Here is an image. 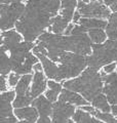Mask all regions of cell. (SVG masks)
<instances>
[{
    "instance_id": "6da1fadb",
    "label": "cell",
    "mask_w": 117,
    "mask_h": 123,
    "mask_svg": "<svg viewBox=\"0 0 117 123\" xmlns=\"http://www.w3.org/2000/svg\"><path fill=\"white\" fill-rule=\"evenodd\" d=\"M62 0H28L22 18L17 22V31L27 41H34L50 26V21L61 8Z\"/></svg>"
},
{
    "instance_id": "7a4b0ae2",
    "label": "cell",
    "mask_w": 117,
    "mask_h": 123,
    "mask_svg": "<svg viewBox=\"0 0 117 123\" xmlns=\"http://www.w3.org/2000/svg\"><path fill=\"white\" fill-rule=\"evenodd\" d=\"M38 38L45 45L48 57L54 63H58V60L64 51L88 55H91L92 49V41L88 35V32L83 34H70L65 36L62 34L43 32Z\"/></svg>"
},
{
    "instance_id": "3957f363",
    "label": "cell",
    "mask_w": 117,
    "mask_h": 123,
    "mask_svg": "<svg viewBox=\"0 0 117 123\" xmlns=\"http://www.w3.org/2000/svg\"><path fill=\"white\" fill-rule=\"evenodd\" d=\"M63 86L82 94L85 99L91 102L103 91L104 81L102 74L98 72V69L88 67L83 71L80 77L65 81Z\"/></svg>"
},
{
    "instance_id": "277c9868",
    "label": "cell",
    "mask_w": 117,
    "mask_h": 123,
    "mask_svg": "<svg viewBox=\"0 0 117 123\" xmlns=\"http://www.w3.org/2000/svg\"><path fill=\"white\" fill-rule=\"evenodd\" d=\"M58 63H61L60 72L57 81L63 79H70L78 76L87 66V55H79L75 52L64 51L61 55Z\"/></svg>"
},
{
    "instance_id": "5b68a950",
    "label": "cell",
    "mask_w": 117,
    "mask_h": 123,
    "mask_svg": "<svg viewBox=\"0 0 117 123\" xmlns=\"http://www.w3.org/2000/svg\"><path fill=\"white\" fill-rule=\"evenodd\" d=\"M92 53L87 55V65L100 70L109 63L117 62L116 40L109 39L104 43H92Z\"/></svg>"
},
{
    "instance_id": "8992f818",
    "label": "cell",
    "mask_w": 117,
    "mask_h": 123,
    "mask_svg": "<svg viewBox=\"0 0 117 123\" xmlns=\"http://www.w3.org/2000/svg\"><path fill=\"white\" fill-rule=\"evenodd\" d=\"M26 9V5L22 2H11V4H1V30L6 31L15 26L17 22L22 18Z\"/></svg>"
},
{
    "instance_id": "52a82bcc",
    "label": "cell",
    "mask_w": 117,
    "mask_h": 123,
    "mask_svg": "<svg viewBox=\"0 0 117 123\" xmlns=\"http://www.w3.org/2000/svg\"><path fill=\"white\" fill-rule=\"evenodd\" d=\"M77 8L81 15L85 18H98L106 20L111 15L110 9L107 8V5H105L99 0H93L88 3L79 1L77 4Z\"/></svg>"
},
{
    "instance_id": "ba28073f",
    "label": "cell",
    "mask_w": 117,
    "mask_h": 123,
    "mask_svg": "<svg viewBox=\"0 0 117 123\" xmlns=\"http://www.w3.org/2000/svg\"><path fill=\"white\" fill-rule=\"evenodd\" d=\"M15 91H3L1 94V109H0V122L1 123H13L18 121V117L13 114L11 102L14 99Z\"/></svg>"
},
{
    "instance_id": "9c48e42d",
    "label": "cell",
    "mask_w": 117,
    "mask_h": 123,
    "mask_svg": "<svg viewBox=\"0 0 117 123\" xmlns=\"http://www.w3.org/2000/svg\"><path fill=\"white\" fill-rule=\"evenodd\" d=\"M33 41H24L20 42V43L14 46V47L9 51L10 52V61H11V67L13 71H14L19 66L24 63L25 60L27 59L29 52L31 49L34 48Z\"/></svg>"
},
{
    "instance_id": "30bf717a",
    "label": "cell",
    "mask_w": 117,
    "mask_h": 123,
    "mask_svg": "<svg viewBox=\"0 0 117 123\" xmlns=\"http://www.w3.org/2000/svg\"><path fill=\"white\" fill-rule=\"evenodd\" d=\"M75 111V105L58 99V102L54 103L52 106V120L53 122H68L69 118L73 117Z\"/></svg>"
},
{
    "instance_id": "8fae6325",
    "label": "cell",
    "mask_w": 117,
    "mask_h": 123,
    "mask_svg": "<svg viewBox=\"0 0 117 123\" xmlns=\"http://www.w3.org/2000/svg\"><path fill=\"white\" fill-rule=\"evenodd\" d=\"M101 74L104 81L103 92L106 94L109 103L115 105L117 104V73L113 72L107 75V73L103 70Z\"/></svg>"
},
{
    "instance_id": "7c38bea8",
    "label": "cell",
    "mask_w": 117,
    "mask_h": 123,
    "mask_svg": "<svg viewBox=\"0 0 117 123\" xmlns=\"http://www.w3.org/2000/svg\"><path fill=\"white\" fill-rule=\"evenodd\" d=\"M52 102H50L49 99L45 97V95H39V97L35 98L32 102V106H34L36 109L38 110L40 118L38 122H50L49 115L52 114Z\"/></svg>"
},
{
    "instance_id": "4fadbf2b",
    "label": "cell",
    "mask_w": 117,
    "mask_h": 123,
    "mask_svg": "<svg viewBox=\"0 0 117 123\" xmlns=\"http://www.w3.org/2000/svg\"><path fill=\"white\" fill-rule=\"evenodd\" d=\"M20 42H22V36L15 30L9 29L3 31L1 34V48L10 51L14 46H17Z\"/></svg>"
},
{
    "instance_id": "5bb4252c",
    "label": "cell",
    "mask_w": 117,
    "mask_h": 123,
    "mask_svg": "<svg viewBox=\"0 0 117 123\" xmlns=\"http://www.w3.org/2000/svg\"><path fill=\"white\" fill-rule=\"evenodd\" d=\"M40 60L42 66H43V70L45 72V75L48 77L49 79H58V72H60V67L57 66L54 64V62L52 60H50L49 57H47L46 53L43 52H36L35 53Z\"/></svg>"
},
{
    "instance_id": "9a60e30c",
    "label": "cell",
    "mask_w": 117,
    "mask_h": 123,
    "mask_svg": "<svg viewBox=\"0 0 117 123\" xmlns=\"http://www.w3.org/2000/svg\"><path fill=\"white\" fill-rule=\"evenodd\" d=\"M46 84H47V81H46L45 76L42 73V71H35L33 75L32 87H31V91H30L33 98L39 97L42 92L45 91Z\"/></svg>"
},
{
    "instance_id": "2e32d148",
    "label": "cell",
    "mask_w": 117,
    "mask_h": 123,
    "mask_svg": "<svg viewBox=\"0 0 117 123\" xmlns=\"http://www.w3.org/2000/svg\"><path fill=\"white\" fill-rule=\"evenodd\" d=\"M58 99L62 102H67V103H71L73 105L76 106H84L87 105L88 101L82 98L81 95H79L76 91L70 90L68 88L62 89L61 94L58 95Z\"/></svg>"
},
{
    "instance_id": "e0dca14e",
    "label": "cell",
    "mask_w": 117,
    "mask_h": 123,
    "mask_svg": "<svg viewBox=\"0 0 117 123\" xmlns=\"http://www.w3.org/2000/svg\"><path fill=\"white\" fill-rule=\"evenodd\" d=\"M38 110L33 107H23V108H15L14 115L20 120H25L23 122H35L38 119Z\"/></svg>"
},
{
    "instance_id": "ac0fdd59",
    "label": "cell",
    "mask_w": 117,
    "mask_h": 123,
    "mask_svg": "<svg viewBox=\"0 0 117 123\" xmlns=\"http://www.w3.org/2000/svg\"><path fill=\"white\" fill-rule=\"evenodd\" d=\"M80 25H82L86 29H95V28H101L104 29L107 27L108 23L104 18H80Z\"/></svg>"
},
{
    "instance_id": "d6986e66",
    "label": "cell",
    "mask_w": 117,
    "mask_h": 123,
    "mask_svg": "<svg viewBox=\"0 0 117 123\" xmlns=\"http://www.w3.org/2000/svg\"><path fill=\"white\" fill-rule=\"evenodd\" d=\"M69 20L66 18L65 17H63L62 14L60 15H56L52 18L50 21V25L52 27V31L53 33H57V34H63L65 32L67 26L69 25Z\"/></svg>"
},
{
    "instance_id": "ffe728a7",
    "label": "cell",
    "mask_w": 117,
    "mask_h": 123,
    "mask_svg": "<svg viewBox=\"0 0 117 123\" xmlns=\"http://www.w3.org/2000/svg\"><path fill=\"white\" fill-rule=\"evenodd\" d=\"M77 0H62V5H61V14L68 18L69 21L73 20L74 15V9L77 7Z\"/></svg>"
},
{
    "instance_id": "44dd1931",
    "label": "cell",
    "mask_w": 117,
    "mask_h": 123,
    "mask_svg": "<svg viewBox=\"0 0 117 123\" xmlns=\"http://www.w3.org/2000/svg\"><path fill=\"white\" fill-rule=\"evenodd\" d=\"M33 79V75L31 74H24L23 77H21L19 83L15 87V92L17 94H29V86L31 83V80Z\"/></svg>"
},
{
    "instance_id": "7402d4cb",
    "label": "cell",
    "mask_w": 117,
    "mask_h": 123,
    "mask_svg": "<svg viewBox=\"0 0 117 123\" xmlns=\"http://www.w3.org/2000/svg\"><path fill=\"white\" fill-rule=\"evenodd\" d=\"M91 113L86 112V111H84L83 109H77L75 111V113L73 115V121L74 122H86V123H100V119L99 120H97V117L96 118H92L91 116Z\"/></svg>"
},
{
    "instance_id": "603a6c76",
    "label": "cell",
    "mask_w": 117,
    "mask_h": 123,
    "mask_svg": "<svg viewBox=\"0 0 117 123\" xmlns=\"http://www.w3.org/2000/svg\"><path fill=\"white\" fill-rule=\"evenodd\" d=\"M91 102H92L93 107L101 110L102 112H108L109 113L111 111V107H110V105H109L110 103H109L108 98H107L105 93H102V92H101V93L98 94Z\"/></svg>"
},
{
    "instance_id": "cb8c5ba5",
    "label": "cell",
    "mask_w": 117,
    "mask_h": 123,
    "mask_svg": "<svg viewBox=\"0 0 117 123\" xmlns=\"http://www.w3.org/2000/svg\"><path fill=\"white\" fill-rule=\"evenodd\" d=\"M106 33L109 39H117V11L109 17V21L106 27Z\"/></svg>"
},
{
    "instance_id": "d4e9b609",
    "label": "cell",
    "mask_w": 117,
    "mask_h": 123,
    "mask_svg": "<svg viewBox=\"0 0 117 123\" xmlns=\"http://www.w3.org/2000/svg\"><path fill=\"white\" fill-rule=\"evenodd\" d=\"M88 35L91 37L92 43H103L106 40L107 33L104 32L101 28H95L88 30Z\"/></svg>"
},
{
    "instance_id": "484cf974",
    "label": "cell",
    "mask_w": 117,
    "mask_h": 123,
    "mask_svg": "<svg viewBox=\"0 0 117 123\" xmlns=\"http://www.w3.org/2000/svg\"><path fill=\"white\" fill-rule=\"evenodd\" d=\"M6 52L7 50H5L4 48H1V70H0L1 75H7L13 70L10 57H8Z\"/></svg>"
},
{
    "instance_id": "4316f807",
    "label": "cell",
    "mask_w": 117,
    "mask_h": 123,
    "mask_svg": "<svg viewBox=\"0 0 117 123\" xmlns=\"http://www.w3.org/2000/svg\"><path fill=\"white\" fill-rule=\"evenodd\" d=\"M33 102V98L31 93L29 94H18L17 98L13 99V107L14 108H23V107H27L30 104H32Z\"/></svg>"
},
{
    "instance_id": "83f0119b",
    "label": "cell",
    "mask_w": 117,
    "mask_h": 123,
    "mask_svg": "<svg viewBox=\"0 0 117 123\" xmlns=\"http://www.w3.org/2000/svg\"><path fill=\"white\" fill-rule=\"evenodd\" d=\"M95 117H97L100 120H103L104 122H109V123H116L117 122V118H115L113 115L109 114L108 112H99V110L96 111Z\"/></svg>"
},
{
    "instance_id": "f1b7e54d",
    "label": "cell",
    "mask_w": 117,
    "mask_h": 123,
    "mask_svg": "<svg viewBox=\"0 0 117 123\" xmlns=\"http://www.w3.org/2000/svg\"><path fill=\"white\" fill-rule=\"evenodd\" d=\"M20 74H18V73H10L9 76H8V84L11 86V87H13V86H17V84L19 83L20 81Z\"/></svg>"
},
{
    "instance_id": "f546056e",
    "label": "cell",
    "mask_w": 117,
    "mask_h": 123,
    "mask_svg": "<svg viewBox=\"0 0 117 123\" xmlns=\"http://www.w3.org/2000/svg\"><path fill=\"white\" fill-rule=\"evenodd\" d=\"M58 93H60L58 91H56V90L50 89V88H49L48 90H46V91H45V97L47 98L50 102H52V103H53V102H56L57 99H58Z\"/></svg>"
},
{
    "instance_id": "4dcf8cb0",
    "label": "cell",
    "mask_w": 117,
    "mask_h": 123,
    "mask_svg": "<svg viewBox=\"0 0 117 123\" xmlns=\"http://www.w3.org/2000/svg\"><path fill=\"white\" fill-rule=\"evenodd\" d=\"M104 4L107 6H110V9L113 12L117 11V0H104Z\"/></svg>"
},
{
    "instance_id": "1f68e13d",
    "label": "cell",
    "mask_w": 117,
    "mask_h": 123,
    "mask_svg": "<svg viewBox=\"0 0 117 123\" xmlns=\"http://www.w3.org/2000/svg\"><path fill=\"white\" fill-rule=\"evenodd\" d=\"M47 85H48V87L50 88V89H53V90L58 91V92L62 91V85L58 82H54V81L49 80V81H47Z\"/></svg>"
},
{
    "instance_id": "d6a6232c",
    "label": "cell",
    "mask_w": 117,
    "mask_h": 123,
    "mask_svg": "<svg viewBox=\"0 0 117 123\" xmlns=\"http://www.w3.org/2000/svg\"><path fill=\"white\" fill-rule=\"evenodd\" d=\"M117 67V64L116 63H111V64H108L106 66H104V71L107 73V74H110V73H113L115 71V69Z\"/></svg>"
},
{
    "instance_id": "836d02e7",
    "label": "cell",
    "mask_w": 117,
    "mask_h": 123,
    "mask_svg": "<svg viewBox=\"0 0 117 123\" xmlns=\"http://www.w3.org/2000/svg\"><path fill=\"white\" fill-rule=\"evenodd\" d=\"M5 75H1V78H0V90L1 91H5L7 85H6V79H5Z\"/></svg>"
},
{
    "instance_id": "e575fe53",
    "label": "cell",
    "mask_w": 117,
    "mask_h": 123,
    "mask_svg": "<svg viewBox=\"0 0 117 123\" xmlns=\"http://www.w3.org/2000/svg\"><path fill=\"white\" fill-rule=\"evenodd\" d=\"M81 109H83L84 111H86V112H88V113H91V115H95V113H96V109H95V107H91V106H87V105H84V106H82V108Z\"/></svg>"
},
{
    "instance_id": "d590c367",
    "label": "cell",
    "mask_w": 117,
    "mask_h": 123,
    "mask_svg": "<svg viewBox=\"0 0 117 123\" xmlns=\"http://www.w3.org/2000/svg\"><path fill=\"white\" fill-rule=\"evenodd\" d=\"M80 18H81V13L79 12V10L75 11L73 15V23H78L80 21Z\"/></svg>"
},
{
    "instance_id": "8d00e7d4",
    "label": "cell",
    "mask_w": 117,
    "mask_h": 123,
    "mask_svg": "<svg viewBox=\"0 0 117 123\" xmlns=\"http://www.w3.org/2000/svg\"><path fill=\"white\" fill-rule=\"evenodd\" d=\"M73 29H74V25L73 24H69L67 26V28H66V30H65V34L66 35H70V34L72 33Z\"/></svg>"
},
{
    "instance_id": "74e56055",
    "label": "cell",
    "mask_w": 117,
    "mask_h": 123,
    "mask_svg": "<svg viewBox=\"0 0 117 123\" xmlns=\"http://www.w3.org/2000/svg\"><path fill=\"white\" fill-rule=\"evenodd\" d=\"M33 70L34 71H42L43 70V66H42L41 63H36L33 66Z\"/></svg>"
},
{
    "instance_id": "f35d334b",
    "label": "cell",
    "mask_w": 117,
    "mask_h": 123,
    "mask_svg": "<svg viewBox=\"0 0 117 123\" xmlns=\"http://www.w3.org/2000/svg\"><path fill=\"white\" fill-rule=\"evenodd\" d=\"M111 111H112V114H113V115L117 116V104H115V105H112Z\"/></svg>"
},
{
    "instance_id": "ab89813d",
    "label": "cell",
    "mask_w": 117,
    "mask_h": 123,
    "mask_svg": "<svg viewBox=\"0 0 117 123\" xmlns=\"http://www.w3.org/2000/svg\"><path fill=\"white\" fill-rule=\"evenodd\" d=\"M1 4H8V3L11 2V0H0Z\"/></svg>"
},
{
    "instance_id": "60d3db41",
    "label": "cell",
    "mask_w": 117,
    "mask_h": 123,
    "mask_svg": "<svg viewBox=\"0 0 117 123\" xmlns=\"http://www.w3.org/2000/svg\"><path fill=\"white\" fill-rule=\"evenodd\" d=\"M83 2H85V3H88V2H91V0H82Z\"/></svg>"
},
{
    "instance_id": "b9f144b4",
    "label": "cell",
    "mask_w": 117,
    "mask_h": 123,
    "mask_svg": "<svg viewBox=\"0 0 117 123\" xmlns=\"http://www.w3.org/2000/svg\"><path fill=\"white\" fill-rule=\"evenodd\" d=\"M116 49H117V39H116Z\"/></svg>"
},
{
    "instance_id": "7bdbcfd3",
    "label": "cell",
    "mask_w": 117,
    "mask_h": 123,
    "mask_svg": "<svg viewBox=\"0 0 117 123\" xmlns=\"http://www.w3.org/2000/svg\"><path fill=\"white\" fill-rule=\"evenodd\" d=\"M78 1H82V0H78Z\"/></svg>"
}]
</instances>
